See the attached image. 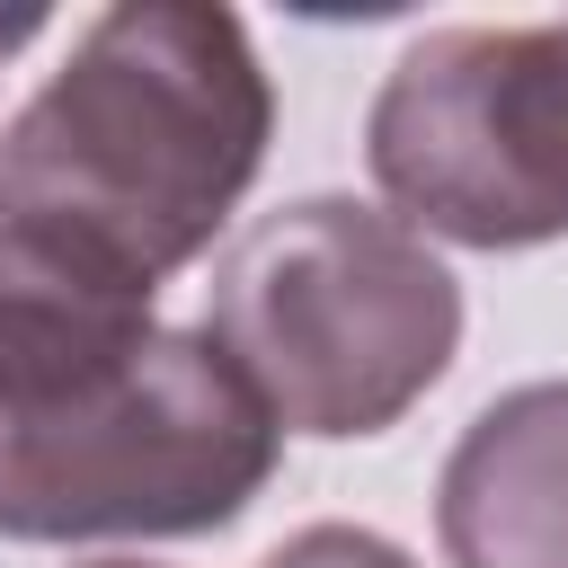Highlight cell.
<instances>
[{
    "label": "cell",
    "instance_id": "obj_1",
    "mask_svg": "<svg viewBox=\"0 0 568 568\" xmlns=\"http://www.w3.org/2000/svg\"><path fill=\"white\" fill-rule=\"evenodd\" d=\"M275 142L248 27L213 0H115L0 133V222L169 284L240 213Z\"/></svg>",
    "mask_w": 568,
    "mask_h": 568
},
{
    "label": "cell",
    "instance_id": "obj_2",
    "mask_svg": "<svg viewBox=\"0 0 568 568\" xmlns=\"http://www.w3.org/2000/svg\"><path fill=\"white\" fill-rule=\"evenodd\" d=\"M213 346L284 435H390L462 355L453 266L382 204L302 195L213 266Z\"/></svg>",
    "mask_w": 568,
    "mask_h": 568
},
{
    "label": "cell",
    "instance_id": "obj_3",
    "mask_svg": "<svg viewBox=\"0 0 568 568\" xmlns=\"http://www.w3.org/2000/svg\"><path fill=\"white\" fill-rule=\"evenodd\" d=\"M284 426L213 328H151L124 364L0 399V541H186L240 524Z\"/></svg>",
    "mask_w": 568,
    "mask_h": 568
},
{
    "label": "cell",
    "instance_id": "obj_4",
    "mask_svg": "<svg viewBox=\"0 0 568 568\" xmlns=\"http://www.w3.org/2000/svg\"><path fill=\"white\" fill-rule=\"evenodd\" d=\"M364 160L417 240L541 248L568 231V18L426 27L373 89Z\"/></svg>",
    "mask_w": 568,
    "mask_h": 568
},
{
    "label": "cell",
    "instance_id": "obj_5",
    "mask_svg": "<svg viewBox=\"0 0 568 568\" xmlns=\"http://www.w3.org/2000/svg\"><path fill=\"white\" fill-rule=\"evenodd\" d=\"M444 568H568V382L497 390L435 479Z\"/></svg>",
    "mask_w": 568,
    "mask_h": 568
},
{
    "label": "cell",
    "instance_id": "obj_6",
    "mask_svg": "<svg viewBox=\"0 0 568 568\" xmlns=\"http://www.w3.org/2000/svg\"><path fill=\"white\" fill-rule=\"evenodd\" d=\"M257 568H417L390 532H373V524H302L293 541H275Z\"/></svg>",
    "mask_w": 568,
    "mask_h": 568
},
{
    "label": "cell",
    "instance_id": "obj_7",
    "mask_svg": "<svg viewBox=\"0 0 568 568\" xmlns=\"http://www.w3.org/2000/svg\"><path fill=\"white\" fill-rule=\"evenodd\" d=\"M36 27H44V9H0V62H9V53H18Z\"/></svg>",
    "mask_w": 568,
    "mask_h": 568
},
{
    "label": "cell",
    "instance_id": "obj_8",
    "mask_svg": "<svg viewBox=\"0 0 568 568\" xmlns=\"http://www.w3.org/2000/svg\"><path fill=\"white\" fill-rule=\"evenodd\" d=\"M89 568H151V559H89Z\"/></svg>",
    "mask_w": 568,
    "mask_h": 568
}]
</instances>
